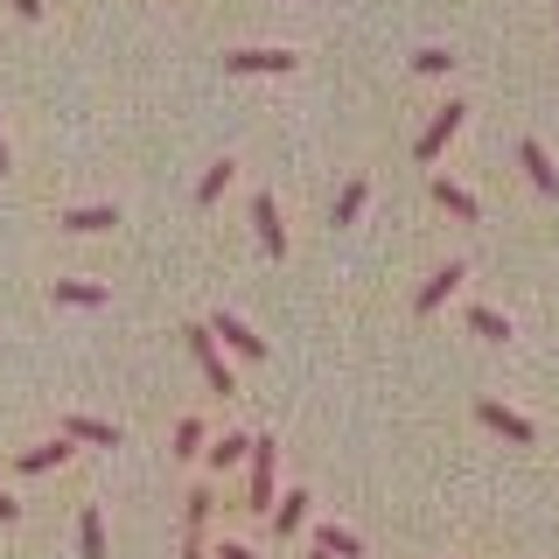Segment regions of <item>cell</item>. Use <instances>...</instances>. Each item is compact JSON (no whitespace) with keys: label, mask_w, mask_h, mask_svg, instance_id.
<instances>
[{"label":"cell","mask_w":559,"mask_h":559,"mask_svg":"<svg viewBox=\"0 0 559 559\" xmlns=\"http://www.w3.org/2000/svg\"><path fill=\"white\" fill-rule=\"evenodd\" d=\"M308 559H329V552H308Z\"/></svg>","instance_id":"83f0119b"},{"label":"cell","mask_w":559,"mask_h":559,"mask_svg":"<svg viewBox=\"0 0 559 559\" xmlns=\"http://www.w3.org/2000/svg\"><path fill=\"white\" fill-rule=\"evenodd\" d=\"M433 203H441V210H454V217H462V224H476V217H483V203L468 197L462 182H448V175H433Z\"/></svg>","instance_id":"4fadbf2b"},{"label":"cell","mask_w":559,"mask_h":559,"mask_svg":"<svg viewBox=\"0 0 559 559\" xmlns=\"http://www.w3.org/2000/svg\"><path fill=\"white\" fill-rule=\"evenodd\" d=\"M314 552H329V559H357V532H343V524H314Z\"/></svg>","instance_id":"e0dca14e"},{"label":"cell","mask_w":559,"mask_h":559,"mask_svg":"<svg viewBox=\"0 0 559 559\" xmlns=\"http://www.w3.org/2000/svg\"><path fill=\"white\" fill-rule=\"evenodd\" d=\"M294 63H301L294 49H231V57H224V70H238V78H252V70L259 78H287Z\"/></svg>","instance_id":"277c9868"},{"label":"cell","mask_w":559,"mask_h":559,"mask_svg":"<svg viewBox=\"0 0 559 559\" xmlns=\"http://www.w3.org/2000/svg\"><path fill=\"white\" fill-rule=\"evenodd\" d=\"M14 518H22V503H14L8 489H0V524H14Z\"/></svg>","instance_id":"d4e9b609"},{"label":"cell","mask_w":559,"mask_h":559,"mask_svg":"<svg viewBox=\"0 0 559 559\" xmlns=\"http://www.w3.org/2000/svg\"><path fill=\"white\" fill-rule=\"evenodd\" d=\"M210 559H259V552H252V546H238V538H224V546L210 552Z\"/></svg>","instance_id":"cb8c5ba5"},{"label":"cell","mask_w":559,"mask_h":559,"mask_svg":"<svg viewBox=\"0 0 559 559\" xmlns=\"http://www.w3.org/2000/svg\"><path fill=\"white\" fill-rule=\"evenodd\" d=\"M63 433H70V441H92V448H119V427H112V419H92V413H70Z\"/></svg>","instance_id":"7c38bea8"},{"label":"cell","mask_w":559,"mask_h":559,"mask_svg":"<svg viewBox=\"0 0 559 559\" xmlns=\"http://www.w3.org/2000/svg\"><path fill=\"white\" fill-rule=\"evenodd\" d=\"M252 224H259V245H266L273 259H287V224H280L273 189H259V197H252Z\"/></svg>","instance_id":"5b68a950"},{"label":"cell","mask_w":559,"mask_h":559,"mask_svg":"<svg viewBox=\"0 0 559 559\" xmlns=\"http://www.w3.org/2000/svg\"><path fill=\"white\" fill-rule=\"evenodd\" d=\"M49 294H57L63 308H98V301H105L98 280H49Z\"/></svg>","instance_id":"9a60e30c"},{"label":"cell","mask_w":559,"mask_h":559,"mask_svg":"<svg viewBox=\"0 0 559 559\" xmlns=\"http://www.w3.org/2000/svg\"><path fill=\"white\" fill-rule=\"evenodd\" d=\"M468 329H476V336H489V343H511V322H503L497 308H468Z\"/></svg>","instance_id":"44dd1931"},{"label":"cell","mask_w":559,"mask_h":559,"mask_svg":"<svg viewBox=\"0 0 559 559\" xmlns=\"http://www.w3.org/2000/svg\"><path fill=\"white\" fill-rule=\"evenodd\" d=\"M14 14H22V22H35V14H43V0H8Z\"/></svg>","instance_id":"484cf974"},{"label":"cell","mask_w":559,"mask_h":559,"mask_svg":"<svg viewBox=\"0 0 559 559\" xmlns=\"http://www.w3.org/2000/svg\"><path fill=\"white\" fill-rule=\"evenodd\" d=\"M168 454H182V462H189V454H210V448H203V419H197V413L175 419V448H168Z\"/></svg>","instance_id":"d6986e66"},{"label":"cell","mask_w":559,"mask_h":559,"mask_svg":"<svg viewBox=\"0 0 559 559\" xmlns=\"http://www.w3.org/2000/svg\"><path fill=\"white\" fill-rule=\"evenodd\" d=\"M78 552L84 559H105V518H98V503H84V511H78Z\"/></svg>","instance_id":"2e32d148"},{"label":"cell","mask_w":559,"mask_h":559,"mask_svg":"<svg viewBox=\"0 0 559 559\" xmlns=\"http://www.w3.org/2000/svg\"><path fill=\"white\" fill-rule=\"evenodd\" d=\"M63 231H112V224H119V210L112 203H78V210H63Z\"/></svg>","instance_id":"8fae6325"},{"label":"cell","mask_w":559,"mask_h":559,"mask_svg":"<svg viewBox=\"0 0 559 559\" xmlns=\"http://www.w3.org/2000/svg\"><path fill=\"white\" fill-rule=\"evenodd\" d=\"M518 162H524V175H532L546 197H559V168H552V154L538 147V140H518Z\"/></svg>","instance_id":"30bf717a"},{"label":"cell","mask_w":559,"mask_h":559,"mask_svg":"<svg viewBox=\"0 0 559 559\" xmlns=\"http://www.w3.org/2000/svg\"><path fill=\"white\" fill-rule=\"evenodd\" d=\"M273 476H280V441H273V433H252V489H245V511H259V518L280 511V503H273Z\"/></svg>","instance_id":"6da1fadb"},{"label":"cell","mask_w":559,"mask_h":559,"mask_svg":"<svg viewBox=\"0 0 559 559\" xmlns=\"http://www.w3.org/2000/svg\"><path fill=\"white\" fill-rule=\"evenodd\" d=\"M476 419H483V427H497L503 433V441H532V419H524V413H511V406H503V399H483V406H476Z\"/></svg>","instance_id":"8992f818"},{"label":"cell","mask_w":559,"mask_h":559,"mask_svg":"<svg viewBox=\"0 0 559 559\" xmlns=\"http://www.w3.org/2000/svg\"><path fill=\"white\" fill-rule=\"evenodd\" d=\"M462 119H468V105H462V98H448V105H441V112H433V119H427V133H419V140H413V154H419V162H433V154H441V147H448V140H454V133H462Z\"/></svg>","instance_id":"3957f363"},{"label":"cell","mask_w":559,"mask_h":559,"mask_svg":"<svg viewBox=\"0 0 559 559\" xmlns=\"http://www.w3.org/2000/svg\"><path fill=\"white\" fill-rule=\"evenodd\" d=\"M231 175H238V162H217V168H203V182H197V203H217L224 189H231Z\"/></svg>","instance_id":"ffe728a7"},{"label":"cell","mask_w":559,"mask_h":559,"mask_svg":"<svg viewBox=\"0 0 559 559\" xmlns=\"http://www.w3.org/2000/svg\"><path fill=\"white\" fill-rule=\"evenodd\" d=\"M462 280H468V266H462V259H448V266H441V273L427 280V287L413 294V308H419V314H433V308H441V301H448L454 287H462Z\"/></svg>","instance_id":"52a82bcc"},{"label":"cell","mask_w":559,"mask_h":559,"mask_svg":"<svg viewBox=\"0 0 559 559\" xmlns=\"http://www.w3.org/2000/svg\"><path fill=\"white\" fill-rule=\"evenodd\" d=\"M189 357H197V371H203V384H210L217 399H231V392H238V378H231V364H224L217 336H210V322H197V329H189Z\"/></svg>","instance_id":"7a4b0ae2"},{"label":"cell","mask_w":559,"mask_h":559,"mask_svg":"<svg viewBox=\"0 0 559 559\" xmlns=\"http://www.w3.org/2000/svg\"><path fill=\"white\" fill-rule=\"evenodd\" d=\"M210 476H224V468H238V462H252V433H217V441H210Z\"/></svg>","instance_id":"9c48e42d"},{"label":"cell","mask_w":559,"mask_h":559,"mask_svg":"<svg viewBox=\"0 0 559 559\" xmlns=\"http://www.w3.org/2000/svg\"><path fill=\"white\" fill-rule=\"evenodd\" d=\"M210 336H224V343L238 349V357H266V336H252L238 314H210Z\"/></svg>","instance_id":"ba28073f"},{"label":"cell","mask_w":559,"mask_h":559,"mask_svg":"<svg viewBox=\"0 0 559 559\" xmlns=\"http://www.w3.org/2000/svg\"><path fill=\"white\" fill-rule=\"evenodd\" d=\"M273 524H280V538H294L308 524V489H287V497H280V511H273Z\"/></svg>","instance_id":"ac0fdd59"},{"label":"cell","mask_w":559,"mask_h":559,"mask_svg":"<svg viewBox=\"0 0 559 559\" xmlns=\"http://www.w3.org/2000/svg\"><path fill=\"white\" fill-rule=\"evenodd\" d=\"M364 197H371V182H343V197H336V224H357Z\"/></svg>","instance_id":"603a6c76"},{"label":"cell","mask_w":559,"mask_h":559,"mask_svg":"<svg viewBox=\"0 0 559 559\" xmlns=\"http://www.w3.org/2000/svg\"><path fill=\"white\" fill-rule=\"evenodd\" d=\"M413 70H419V78H441V70H454V57L441 43H427V49H413Z\"/></svg>","instance_id":"7402d4cb"},{"label":"cell","mask_w":559,"mask_h":559,"mask_svg":"<svg viewBox=\"0 0 559 559\" xmlns=\"http://www.w3.org/2000/svg\"><path fill=\"white\" fill-rule=\"evenodd\" d=\"M0 175H8V140H0Z\"/></svg>","instance_id":"4316f807"},{"label":"cell","mask_w":559,"mask_h":559,"mask_svg":"<svg viewBox=\"0 0 559 559\" xmlns=\"http://www.w3.org/2000/svg\"><path fill=\"white\" fill-rule=\"evenodd\" d=\"M70 462V433H57V441H43V448H22V468L28 476H43V468H63Z\"/></svg>","instance_id":"5bb4252c"}]
</instances>
